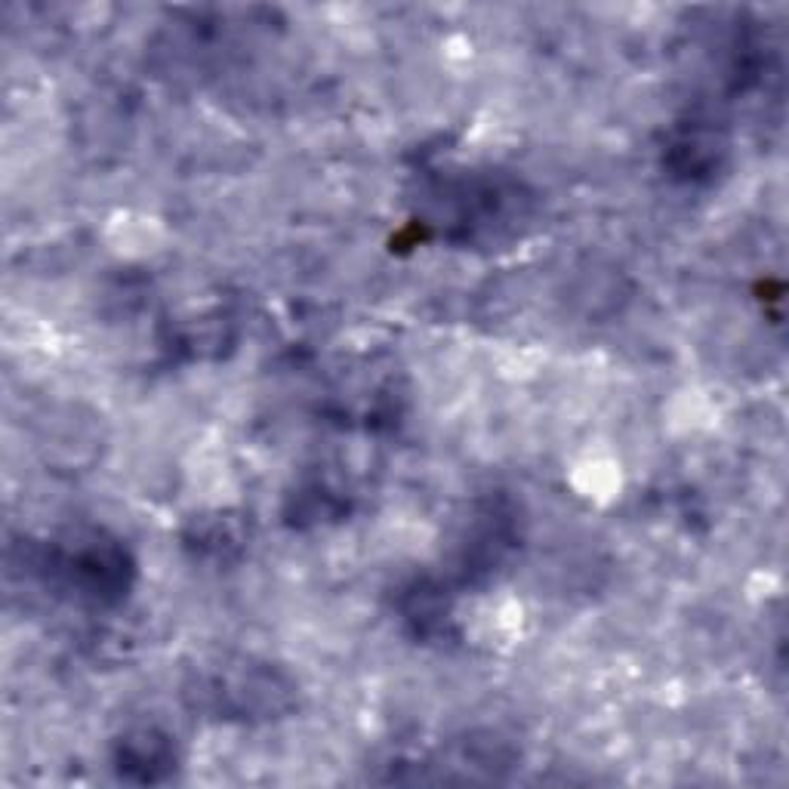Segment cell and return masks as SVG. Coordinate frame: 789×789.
I'll return each instance as SVG.
<instances>
[{
	"mask_svg": "<svg viewBox=\"0 0 789 789\" xmlns=\"http://www.w3.org/2000/svg\"><path fill=\"white\" fill-rule=\"evenodd\" d=\"M574 487L589 500H602L614 496L620 491V469L611 460L592 456L586 463H580L574 472Z\"/></svg>",
	"mask_w": 789,
	"mask_h": 789,
	"instance_id": "obj_1",
	"label": "cell"
}]
</instances>
